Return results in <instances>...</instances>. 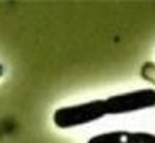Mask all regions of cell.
Here are the masks:
<instances>
[{"label": "cell", "instance_id": "cell-1", "mask_svg": "<svg viewBox=\"0 0 155 143\" xmlns=\"http://www.w3.org/2000/svg\"><path fill=\"white\" fill-rule=\"evenodd\" d=\"M105 116H108L105 101L97 99V101L56 108L53 113V123L59 129H70L93 123L96 120L104 119Z\"/></svg>", "mask_w": 155, "mask_h": 143}, {"label": "cell", "instance_id": "cell-2", "mask_svg": "<svg viewBox=\"0 0 155 143\" xmlns=\"http://www.w3.org/2000/svg\"><path fill=\"white\" fill-rule=\"evenodd\" d=\"M105 101L108 116H120L150 110L155 107V88H140L110 96Z\"/></svg>", "mask_w": 155, "mask_h": 143}, {"label": "cell", "instance_id": "cell-3", "mask_svg": "<svg viewBox=\"0 0 155 143\" xmlns=\"http://www.w3.org/2000/svg\"><path fill=\"white\" fill-rule=\"evenodd\" d=\"M87 143H155V134L146 131H110L93 135Z\"/></svg>", "mask_w": 155, "mask_h": 143}]
</instances>
